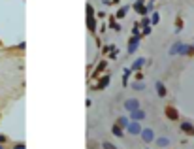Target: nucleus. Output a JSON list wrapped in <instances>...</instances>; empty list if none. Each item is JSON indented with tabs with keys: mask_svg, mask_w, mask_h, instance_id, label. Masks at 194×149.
<instances>
[{
	"mask_svg": "<svg viewBox=\"0 0 194 149\" xmlns=\"http://www.w3.org/2000/svg\"><path fill=\"white\" fill-rule=\"evenodd\" d=\"M87 27H89L90 32L96 30V23H94V9H92V6L87 4Z\"/></svg>",
	"mask_w": 194,
	"mask_h": 149,
	"instance_id": "f257e3e1",
	"label": "nucleus"
},
{
	"mask_svg": "<svg viewBox=\"0 0 194 149\" xmlns=\"http://www.w3.org/2000/svg\"><path fill=\"white\" fill-rule=\"evenodd\" d=\"M140 136H141V140H143L145 144H153V142L157 140V136H155V130H153V128H143Z\"/></svg>",
	"mask_w": 194,
	"mask_h": 149,
	"instance_id": "f03ea898",
	"label": "nucleus"
},
{
	"mask_svg": "<svg viewBox=\"0 0 194 149\" xmlns=\"http://www.w3.org/2000/svg\"><path fill=\"white\" fill-rule=\"evenodd\" d=\"M141 125H140V121H130V125L126 127V132L128 134H132V136H140L141 134Z\"/></svg>",
	"mask_w": 194,
	"mask_h": 149,
	"instance_id": "7ed1b4c3",
	"label": "nucleus"
},
{
	"mask_svg": "<svg viewBox=\"0 0 194 149\" xmlns=\"http://www.w3.org/2000/svg\"><path fill=\"white\" fill-rule=\"evenodd\" d=\"M140 106L141 104H140V100H138V98H126V100H124V109H126L128 113L134 111V109H138Z\"/></svg>",
	"mask_w": 194,
	"mask_h": 149,
	"instance_id": "20e7f679",
	"label": "nucleus"
},
{
	"mask_svg": "<svg viewBox=\"0 0 194 149\" xmlns=\"http://www.w3.org/2000/svg\"><path fill=\"white\" fill-rule=\"evenodd\" d=\"M140 40H141L140 36H132L130 40H128V55H134L136 53V49L140 47Z\"/></svg>",
	"mask_w": 194,
	"mask_h": 149,
	"instance_id": "39448f33",
	"label": "nucleus"
},
{
	"mask_svg": "<svg viewBox=\"0 0 194 149\" xmlns=\"http://www.w3.org/2000/svg\"><path fill=\"white\" fill-rule=\"evenodd\" d=\"M164 113H166V117L170 119V121H177V119H179V113H177V109L173 108V106H166Z\"/></svg>",
	"mask_w": 194,
	"mask_h": 149,
	"instance_id": "423d86ee",
	"label": "nucleus"
},
{
	"mask_svg": "<svg viewBox=\"0 0 194 149\" xmlns=\"http://www.w3.org/2000/svg\"><path fill=\"white\" fill-rule=\"evenodd\" d=\"M145 119V109L138 108L134 111H130V121H143Z\"/></svg>",
	"mask_w": 194,
	"mask_h": 149,
	"instance_id": "0eeeda50",
	"label": "nucleus"
},
{
	"mask_svg": "<svg viewBox=\"0 0 194 149\" xmlns=\"http://www.w3.org/2000/svg\"><path fill=\"white\" fill-rule=\"evenodd\" d=\"M155 89H157V95L160 96V98H164V96L168 95V91H166V85H164L162 81H157V83H155Z\"/></svg>",
	"mask_w": 194,
	"mask_h": 149,
	"instance_id": "6e6552de",
	"label": "nucleus"
},
{
	"mask_svg": "<svg viewBox=\"0 0 194 149\" xmlns=\"http://www.w3.org/2000/svg\"><path fill=\"white\" fill-rule=\"evenodd\" d=\"M143 64H145V59H143V57H138V59L132 62V72H140Z\"/></svg>",
	"mask_w": 194,
	"mask_h": 149,
	"instance_id": "1a4fd4ad",
	"label": "nucleus"
},
{
	"mask_svg": "<svg viewBox=\"0 0 194 149\" xmlns=\"http://www.w3.org/2000/svg\"><path fill=\"white\" fill-rule=\"evenodd\" d=\"M181 49H183V42H175V44L170 47L168 53H170V55H181Z\"/></svg>",
	"mask_w": 194,
	"mask_h": 149,
	"instance_id": "9d476101",
	"label": "nucleus"
},
{
	"mask_svg": "<svg viewBox=\"0 0 194 149\" xmlns=\"http://www.w3.org/2000/svg\"><path fill=\"white\" fill-rule=\"evenodd\" d=\"M111 134L115 136V138H122V136H124V128H122V127H119L117 123H115V125L111 127Z\"/></svg>",
	"mask_w": 194,
	"mask_h": 149,
	"instance_id": "9b49d317",
	"label": "nucleus"
},
{
	"mask_svg": "<svg viewBox=\"0 0 194 149\" xmlns=\"http://www.w3.org/2000/svg\"><path fill=\"white\" fill-rule=\"evenodd\" d=\"M109 81H111V76H109V74H106V76L102 77V79H100L98 85H94V89H104V87H108V85H109Z\"/></svg>",
	"mask_w": 194,
	"mask_h": 149,
	"instance_id": "f8f14e48",
	"label": "nucleus"
},
{
	"mask_svg": "<svg viewBox=\"0 0 194 149\" xmlns=\"http://www.w3.org/2000/svg\"><path fill=\"white\" fill-rule=\"evenodd\" d=\"M126 11H128V6H121V8L117 9V13H115V19H119V21L124 19L126 17Z\"/></svg>",
	"mask_w": 194,
	"mask_h": 149,
	"instance_id": "ddd939ff",
	"label": "nucleus"
},
{
	"mask_svg": "<svg viewBox=\"0 0 194 149\" xmlns=\"http://www.w3.org/2000/svg\"><path fill=\"white\" fill-rule=\"evenodd\" d=\"M155 144H157L158 147H168V145H170V138H166V136H162V138H157V140H155Z\"/></svg>",
	"mask_w": 194,
	"mask_h": 149,
	"instance_id": "4468645a",
	"label": "nucleus"
},
{
	"mask_svg": "<svg viewBox=\"0 0 194 149\" xmlns=\"http://www.w3.org/2000/svg\"><path fill=\"white\" fill-rule=\"evenodd\" d=\"M117 125H119V127H122L124 130H126V127L130 125V117H122V115H121V117L117 119Z\"/></svg>",
	"mask_w": 194,
	"mask_h": 149,
	"instance_id": "2eb2a0df",
	"label": "nucleus"
},
{
	"mask_svg": "<svg viewBox=\"0 0 194 149\" xmlns=\"http://www.w3.org/2000/svg\"><path fill=\"white\" fill-rule=\"evenodd\" d=\"M181 130H185V132H192V125H190L189 121H183V123H181Z\"/></svg>",
	"mask_w": 194,
	"mask_h": 149,
	"instance_id": "dca6fc26",
	"label": "nucleus"
},
{
	"mask_svg": "<svg viewBox=\"0 0 194 149\" xmlns=\"http://www.w3.org/2000/svg\"><path fill=\"white\" fill-rule=\"evenodd\" d=\"M132 89H134V91H143L145 89V83L143 81H136V83H132Z\"/></svg>",
	"mask_w": 194,
	"mask_h": 149,
	"instance_id": "f3484780",
	"label": "nucleus"
},
{
	"mask_svg": "<svg viewBox=\"0 0 194 149\" xmlns=\"http://www.w3.org/2000/svg\"><path fill=\"white\" fill-rule=\"evenodd\" d=\"M149 21H151V25H158V21H160V17H158V13L157 11H153V15L149 17Z\"/></svg>",
	"mask_w": 194,
	"mask_h": 149,
	"instance_id": "a211bd4d",
	"label": "nucleus"
},
{
	"mask_svg": "<svg viewBox=\"0 0 194 149\" xmlns=\"http://www.w3.org/2000/svg\"><path fill=\"white\" fill-rule=\"evenodd\" d=\"M151 30H153V27H151V25H145V27L141 28V36H147V34H151Z\"/></svg>",
	"mask_w": 194,
	"mask_h": 149,
	"instance_id": "6ab92c4d",
	"label": "nucleus"
},
{
	"mask_svg": "<svg viewBox=\"0 0 194 149\" xmlns=\"http://www.w3.org/2000/svg\"><path fill=\"white\" fill-rule=\"evenodd\" d=\"M132 74V68H124V76H122V83L126 85V79H128V76Z\"/></svg>",
	"mask_w": 194,
	"mask_h": 149,
	"instance_id": "aec40b11",
	"label": "nucleus"
},
{
	"mask_svg": "<svg viewBox=\"0 0 194 149\" xmlns=\"http://www.w3.org/2000/svg\"><path fill=\"white\" fill-rule=\"evenodd\" d=\"M134 77H136V81H143V74H141V70H140V72H134Z\"/></svg>",
	"mask_w": 194,
	"mask_h": 149,
	"instance_id": "412c9836",
	"label": "nucleus"
},
{
	"mask_svg": "<svg viewBox=\"0 0 194 149\" xmlns=\"http://www.w3.org/2000/svg\"><path fill=\"white\" fill-rule=\"evenodd\" d=\"M102 147H104V149H117L113 144H109V142H104V144H102Z\"/></svg>",
	"mask_w": 194,
	"mask_h": 149,
	"instance_id": "4be33fe9",
	"label": "nucleus"
},
{
	"mask_svg": "<svg viewBox=\"0 0 194 149\" xmlns=\"http://www.w3.org/2000/svg\"><path fill=\"white\" fill-rule=\"evenodd\" d=\"M13 149H27V145L23 144V142H19V144H15V145H13Z\"/></svg>",
	"mask_w": 194,
	"mask_h": 149,
	"instance_id": "5701e85b",
	"label": "nucleus"
},
{
	"mask_svg": "<svg viewBox=\"0 0 194 149\" xmlns=\"http://www.w3.org/2000/svg\"><path fill=\"white\" fill-rule=\"evenodd\" d=\"M175 27H177V30H175V32H179V30H181V27H183V21H181V19H177Z\"/></svg>",
	"mask_w": 194,
	"mask_h": 149,
	"instance_id": "b1692460",
	"label": "nucleus"
},
{
	"mask_svg": "<svg viewBox=\"0 0 194 149\" xmlns=\"http://www.w3.org/2000/svg\"><path fill=\"white\" fill-rule=\"evenodd\" d=\"M8 142V136H4V134H0V144H6Z\"/></svg>",
	"mask_w": 194,
	"mask_h": 149,
	"instance_id": "393cba45",
	"label": "nucleus"
},
{
	"mask_svg": "<svg viewBox=\"0 0 194 149\" xmlns=\"http://www.w3.org/2000/svg\"><path fill=\"white\" fill-rule=\"evenodd\" d=\"M119 2H121V0H113V4H119Z\"/></svg>",
	"mask_w": 194,
	"mask_h": 149,
	"instance_id": "a878e982",
	"label": "nucleus"
},
{
	"mask_svg": "<svg viewBox=\"0 0 194 149\" xmlns=\"http://www.w3.org/2000/svg\"><path fill=\"white\" fill-rule=\"evenodd\" d=\"M0 149H4V144H0Z\"/></svg>",
	"mask_w": 194,
	"mask_h": 149,
	"instance_id": "bb28decb",
	"label": "nucleus"
},
{
	"mask_svg": "<svg viewBox=\"0 0 194 149\" xmlns=\"http://www.w3.org/2000/svg\"><path fill=\"white\" fill-rule=\"evenodd\" d=\"M192 134H194V128H192Z\"/></svg>",
	"mask_w": 194,
	"mask_h": 149,
	"instance_id": "cd10ccee",
	"label": "nucleus"
},
{
	"mask_svg": "<svg viewBox=\"0 0 194 149\" xmlns=\"http://www.w3.org/2000/svg\"><path fill=\"white\" fill-rule=\"evenodd\" d=\"M0 45H2V42H0Z\"/></svg>",
	"mask_w": 194,
	"mask_h": 149,
	"instance_id": "c85d7f7f",
	"label": "nucleus"
}]
</instances>
